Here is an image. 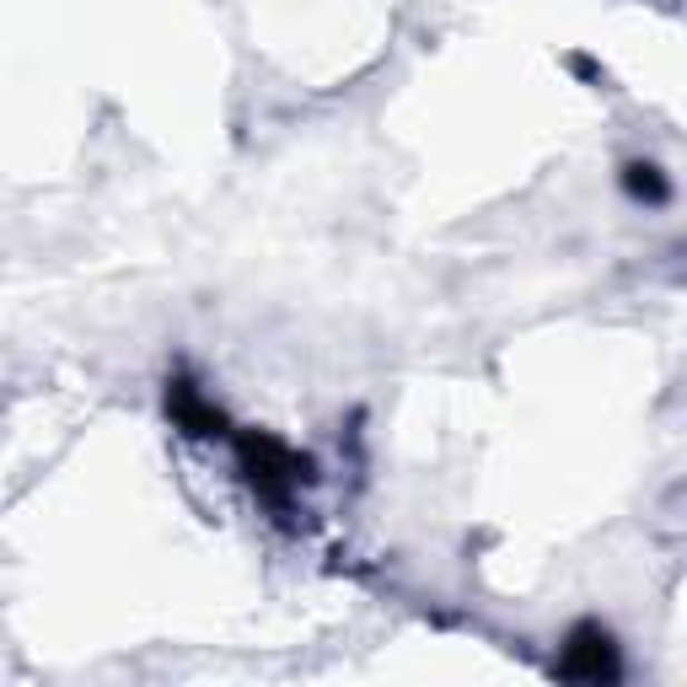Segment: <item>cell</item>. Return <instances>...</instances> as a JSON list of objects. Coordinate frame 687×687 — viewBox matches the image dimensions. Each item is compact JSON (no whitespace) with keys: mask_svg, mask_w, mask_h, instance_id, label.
Wrapping results in <instances>:
<instances>
[{"mask_svg":"<svg viewBox=\"0 0 687 687\" xmlns=\"http://www.w3.org/2000/svg\"><path fill=\"white\" fill-rule=\"evenodd\" d=\"M559 671H565V677H586V683L618 677V660H612L607 634H597V628H580V634H575V645L565 650V660H559Z\"/></svg>","mask_w":687,"mask_h":687,"instance_id":"6da1fadb","label":"cell"},{"mask_svg":"<svg viewBox=\"0 0 687 687\" xmlns=\"http://www.w3.org/2000/svg\"><path fill=\"white\" fill-rule=\"evenodd\" d=\"M628 188L645 194V199H666V178H660V167H628Z\"/></svg>","mask_w":687,"mask_h":687,"instance_id":"7a4b0ae2","label":"cell"}]
</instances>
